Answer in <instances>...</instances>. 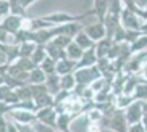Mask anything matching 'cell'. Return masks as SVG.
Returning <instances> with one entry per match:
<instances>
[{
  "label": "cell",
  "instance_id": "obj_1",
  "mask_svg": "<svg viewBox=\"0 0 147 132\" xmlns=\"http://www.w3.org/2000/svg\"><path fill=\"white\" fill-rule=\"evenodd\" d=\"M102 123H104L105 129L112 132H128V129H129V124L125 116V110H118V108L107 113Z\"/></svg>",
  "mask_w": 147,
  "mask_h": 132
},
{
  "label": "cell",
  "instance_id": "obj_2",
  "mask_svg": "<svg viewBox=\"0 0 147 132\" xmlns=\"http://www.w3.org/2000/svg\"><path fill=\"white\" fill-rule=\"evenodd\" d=\"M74 76H76L78 85H82V87H91L97 79L104 77L102 76V72H100V69L97 68V64H95V66H91V68L78 69V71L74 72Z\"/></svg>",
  "mask_w": 147,
  "mask_h": 132
},
{
  "label": "cell",
  "instance_id": "obj_3",
  "mask_svg": "<svg viewBox=\"0 0 147 132\" xmlns=\"http://www.w3.org/2000/svg\"><path fill=\"white\" fill-rule=\"evenodd\" d=\"M120 21H121V26L125 29H129V31H141L142 29V24H144L142 18L129 8H123Z\"/></svg>",
  "mask_w": 147,
  "mask_h": 132
},
{
  "label": "cell",
  "instance_id": "obj_4",
  "mask_svg": "<svg viewBox=\"0 0 147 132\" xmlns=\"http://www.w3.org/2000/svg\"><path fill=\"white\" fill-rule=\"evenodd\" d=\"M125 116H126V121L128 124H138V123H142V118H144V102L141 100H134L129 107L125 110Z\"/></svg>",
  "mask_w": 147,
  "mask_h": 132
},
{
  "label": "cell",
  "instance_id": "obj_5",
  "mask_svg": "<svg viewBox=\"0 0 147 132\" xmlns=\"http://www.w3.org/2000/svg\"><path fill=\"white\" fill-rule=\"evenodd\" d=\"M23 23H24V18L16 16V15H10V16L3 18L2 19V24H0V31H5V32H10V34H16L23 29Z\"/></svg>",
  "mask_w": 147,
  "mask_h": 132
},
{
  "label": "cell",
  "instance_id": "obj_6",
  "mask_svg": "<svg viewBox=\"0 0 147 132\" xmlns=\"http://www.w3.org/2000/svg\"><path fill=\"white\" fill-rule=\"evenodd\" d=\"M37 115V121L44 123L50 126V127L57 129V121H58V111L55 110V107H47V108H40V110L36 111ZM58 131V129H57Z\"/></svg>",
  "mask_w": 147,
  "mask_h": 132
},
{
  "label": "cell",
  "instance_id": "obj_7",
  "mask_svg": "<svg viewBox=\"0 0 147 132\" xmlns=\"http://www.w3.org/2000/svg\"><path fill=\"white\" fill-rule=\"evenodd\" d=\"M5 116L11 118V121L20 124H36L37 123V115L34 111H28V110H13L8 111Z\"/></svg>",
  "mask_w": 147,
  "mask_h": 132
},
{
  "label": "cell",
  "instance_id": "obj_8",
  "mask_svg": "<svg viewBox=\"0 0 147 132\" xmlns=\"http://www.w3.org/2000/svg\"><path fill=\"white\" fill-rule=\"evenodd\" d=\"M84 31H86L87 36H89L95 44L100 42V40H104V39H107V27H105V24L102 21H95V23H92V24L86 26Z\"/></svg>",
  "mask_w": 147,
  "mask_h": 132
},
{
  "label": "cell",
  "instance_id": "obj_9",
  "mask_svg": "<svg viewBox=\"0 0 147 132\" xmlns=\"http://www.w3.org/2000/svg\"><path fill=\"white\" fill-rule=\"evenodd\" d=\"M0 100H2V107H15L16 103H20V97H18V92L13 89H10L7 85H2L0 87Z\"/></svg>",
  "mask_w": 147,
  "mask_h": 132
},
{
  "label": "cell",
  "instance_id": "obj_10",
  "mask_svg": "<svg viewBox=\"0 0 147 132\" xmlns=\"http://www.w3.org/2000/svg\"><path fill=\"white\" fill-rule=\"evenodd\" d=\"M78 71V61L71 60V58H63L57 63V74L65 76V74H74Z\"/></svg>",
  "mask_w": 147,
  "mask_h": 132
},
{
  "label": "cell",
  "instance_id": "obj_11",
  "mask_svg": "<svg viewBox=\"0 0 147 132\" xmlns=\"http://www.w3.org/2000/svg\"><path fill=\"white\" fill-rule=\"evenodd\" d=\"M99 61V56H97V52L95 48H91V50H86L82 53L81 60L78 61V69L81 68H91V66H95Z\"/></svg>",
  "mask_w": 147,
  "mask_h": 132
},
{
  "label": "cell",
  "instance_id": "obj_12",
  "mask_svg": "<svg viewBox=\"0 0 147 132\" xmlns=\"http://www.w3.org/2000/svg\"><path fill=\"white\" fill-rule=\"evenodd\" d=\"M108 7H110V0H94L92 11H94V16L97 18V21L104 23L105 16L108 13Z\"/></svg>",
  "mask_w": 147,
  "mask_h": 132
},
{
  "label": "cell",
  "instance_id": "obj_13",
  "mask_svg": "<svg viewBox=\"0 0 147 132\" xmlns=\"http://www.w3.org/2000/svg\"><path fill=\"white\" fill-rule=\"evenodd\" d=\"M78 116L71 115V113H61V115H58V121H57V129H58V132H73L71 131V123Z\"/></svg>",
  "mask_w": 147,
  "mask_h": 132
},
{
  "label": "cell",
  "instance_id": "obj_14",
  "mask_svg": "<svg viewBox=\"0 0 147 132\" xmlns=\"http://www.w3.org/2000/svg\"><path fill=\"white\" fill-rule=\"evenodd\" d=\"M45 85H47V90L55 97L58 92H61V77L60 74H49L47 81H45Z\"/></svg>",
  "mask_w": 147,
  "mask_h": 132
},
{
  "label": "cell",
  "instance_id": "obj_15",
  "mask_svg": "<svg viewBox=\"0 0 147 132\" xmlns=\"http://www.w3.org/2000/svg\"><path fill=\"white\" fill-rule=\"evenodd\" d=\"M73 40L78 44V45H79V47H81L84 52H86V50H91V48H95V42L92 40L91 37H89V36H87L86 31H81V32H79V34L73 39Z\"/></svg>",
  "mask_w": 147,
  "mask_h": 132
},
{
  "label": "cell",
  "instance_id": "obj_16",
  "mask_svg": "<svg viewBox=\"0 0 147 132\" xmlns=\"http://www.w3.org/2000/svg\"><path fill=\"white\" fill-rule=\"evenodd\" d=\"M45 47H47V55L50 56V58H53L55 61H60V60H63V58H68L66 48H61V47H58V45H55V44H52V42H49Z\"/></svg>",
  "mask_w": 147,
  "mask_h": 132
},
{
  "label": "cell",
  "instance_id": "obj_17",
  "mask_svg": "<svg viewBox=\"0 0 147 132\" xmlns=\"http://www.w3.org/2000/svg\"><path fill=\"white\" fill-rule=\"evenodd\" d=\"M113 45V40L112 39H104V40H100V42L95 44V52H97V56L99 58H107L108 53H110V48Z\"/></svg>",
  "mask_w": 147,
  "mask_h": 132
},
{
  "label": "cell",
  "instance_id": "obj_18",
  "mask_svg": "<svg viewBox=\"0 0 147 132\" xmlns=\"http://www.w3.org/2000/svg\"><path fill=\"white\" fill-rule=\"evenodd\" d=\"M133 102H134V97L133 95H126V94L115 95V100H113V103H115V107H117L118 110H126Z\"/></svg>",
  "mask_w": 147,
  "mask_h": 132
},
{
  "label": "cell",
  "instance_id": "obj_19",
  "mask_svg": "<svg viewBox=\"0 0 147 132\" xmlns=\"http://www.w3.org/2000/svg\"><path fill=\"white\" fill-rule=\"evenodd\" d=\"M47 56H49L47 55V47H45V45H39V44H37V47H36L34 53H32V56H31V60L34 61L36 66H40Z\"/></svg>",
  "mask_w": 147,
  "mask_h": 132
},
{
  "label": "cell",
  "instance_id": "obj_20",
  "mask_svg": "<svg viewBox=\"0 0 147 132\" xmlns=\"http://www.w3.org/2000/svg\"><path fill=\"white\" fill-rule=\"evenodd\" d=\"M61 77V90H66V92H74L78 81H76V76L74 74H65Z\"/></svg>",
  "mask_w": 147,
  "mask_h": 132
},
{
  "label": "cell",
  "instance_id": "obj_21",
  "mask_svg": "<svg viewBox=\"0 0 147 132\" xmlns=\"http://www.w3.org/2000/svg\"><path fill=\"white\" fill-rule=\"evenodd\" d=\"M45 81H47V74L42 71L40 66H37V68H34L32 71H31L29 84H45Z\"/></svg>",
  "mask_w": 147,
  "mask_h": 132
},
{
  "label": "cell",
  "instance_id": "obj_22",
  "mask_svg": "<svg viewBox=\"0 0 147 132\" xmlns=\"http://www.w3.org/2000/svg\"><path fill=\"white\" fill-rule=\"evenodd\" d=\"M82 53H84V50H82V48L79 47L78 44L74 42V40L69 44L68 48H66V55H68V58H71V60H74V61H79V60H81Z\"/></svg>",
  "mask_w": 147,
  "mask_h": 132
},
{
  "label": "cell",
  "instance_id": "obj_23",
  "mask_svg": "<svg viewBox=\"0 0 147 132\" xmlns=\"http://www.w3.org/2000/svg\"><path fill=\"white\" fill-rule=\"evenodd\" d=\"M141 52H147V34H142L134 44H131V53H141Z\"/></svg>",
  "mask_w": 147,
  "mask_h": 132
},
{
  "label": "cell",
  "instance_id": "obj_24",
  "mask_svg": "<svg viewBox=\"0 0 147 132\" xmlns=\"http://www.w3.org/2000/svg\"><path fill=\"white\" fill-rule=\"evenodd\" d=\"M36 47H37V44H34V42L20 44V58H31L36 50Z\"/></svg>",
  "mask_w": 147,
  "mask_h": 132
},
{
  "label": "cell",
  "instance_id": "obj_25",
  "mask_svg": "<svg viewBox=\"0 0 147 132\" xmlns=\"http://www.w3.org/2000/svg\"><path fill=\"white\" fill-rule=\"evenodd\" d=\"M57 63L58 61H55L53 58H50V56H47L45 60H44V63L40 64V68H42V71L45 72V74H55L57 72Z\"/></svg>",
  "mask_w": 147,
  "mask_h": 132
},
{
  "label": "cell",
  "instance_id": "obj_26",
  "mask_svg": "<svg viewBox=\"0 0 147 132\" xmlns=\"http://www.w3.org/2000/svg\"><path fill=\"white\" fill-rule=\"evenodd\" d=\"M134 100H141V102H147V82L142 79V82L138 85V89L133 94Z\"/></svg>",
  "mask_w": 147,
  "mask_h": 132
},
{
  "label": "cell",
  "instance_id": "obj_27",
  "mask_svg": "<svg viewBox=\"0 0 147 132\" xmlns=\"http://www.w3.org/2000/svg\"><path fill=\"white\" fill-rule=\"evenodd\" d=\"M10 5H11V15H16V16H21V18H28V11L21 7L20 0H10Z\"/></svg>",
  "mask_w": 147,
  "mask_h": 132
},
{
  "label": "cell",
  "instance_id": "obj_28",
  "mask_svg": "<svg viewBox=\"0 0 147 132\" xmlns=\"http://www.w3.org/2000/svg\"><path fill=\"white\" fill-rule=\"evenodd\" d=\"M18 92V97H20V100H32V87H31V84H26L23 85V87H20V89L16 90Z\"/></svg>",
  "mask_w": 147,
  "mask_h": 132
},
{
  "label": "cell",
  "instance_id": "obj_29",
  "mask_svg": "<svg viewBox=\"0 0 147 132\" xmlns=\"http://www.w3.org/2000/svg\"><path fill=\"white\" fill-rule=\"evenodd\" d=\"M11 15V5H10V0H0V16L2 19Z\"/></svg>",
  "mask_w": 147,
  "mask_h": 132
},
{
  "label": "cell",
  "instance_id": "obj_30",
  "mask_svg": "<svg viewBox=\"0 0 147 132\" xmlns=\"http://www.w3.org/2000/svg\"><path fill=\"white\" fill-rule=\"evenodd\" d=\"M71 95V92H66V90H61L55 95V107H61L63 103L68 100V97Z\"/></svg>",
  "mask_w": 147,
  "mask_h": 132
},
{
  "label": "cell",
  "instance_id": "obj_31",
  "mask_svg": "<svg viewBox=\"0 0 147 132\" xmlns=\"http://www.w3.org/2000/svg\"><path fill=\"white\" fill-rule=\"evenodd\" d=\"M87 132H104L105 131V126L104 123H87Z\"/></svg>",
  "mask_w": 147,
  "mask_h": 132
},
{
  "label": "cell",
  "instance_id": "obj_32",
  "mask_svg": "<svg viewBox=\"0 0 147 132\" xmlns=\"http://www.w3.org/2000/svg\"><path fill=\"white\" fill-rule=\"evenodd\" d=\"M34 129L36 132H58L55 127H50V126H47V124H44V123H37L34 124Z\"/></svg>",
  "mask_w": 147,
  "mask_h": 132
},
{
  "label": "cell",
  "instance_id": "obj_33",
  "mask_svg": "<svg viewBox=\"0 0 147 132\" xmlns=\"http://www.w3.org/2000/svg\"><path fill=\"white\" fill-rule=\"evenodd\" d=\"M16 127H18V132H36L34 124H20V123H16Z\"/></svg>",
  "mask_w": 147,
  "mask_h": 132
},
{
  "label": "cell",
  "instance_id": "obj_34",
  "mask_svg": "<svg viewBox=\"0 0 147 132\" xmlns=\"http://www.w3.org/2000/svg\"><path fill=\"white\" fill-rule=\"evenodd\" d=\"M128 132H147V129L142 123H138V124H131Z\"/></svg>",
  "mask_w": 147,
  "mask_h": 132
},
{
  "label": "cell",
  "instance_id": "obj_35",
  "mask_svg": "<svg viewBox=\"0 0 147 132\" xmlns=\"http://www.w3.org/2000/svg\"><path fill=\"white\" fill-rule=\"evenodd\" d=\"M36 2H37V0H20V3H21V7H23L24 10H26V11H28V8H29L31 5H32V3H36Z\"/></svg>",
  "mask_w": 147,
  "mask_h": 132
},
{
  "label": "cell",
  "instance_id": "obj_36",
  "mask_svg": "<svg viewBox=\"0 0 147 132\" xmlns=\"http://www.w3.org/2000/svg\"><path fill=\"white\" fill-rule=\"evenodd\" d=\"M134 5L138 7L139 10H146L147 7V0H134Z\"/></svg>",
  "mask_w": 147,
  "mask_h": 132
},
{
  "label": "cell",
  "instance_id": "obj_37",
  "mask_svg": "<svg viewBox=\"0 0 147 132\" xmlns=\"http://www.w3.org/2000/svg\"><path fill=\"white\" fill-rule=\"evenodd\" d=\"M7 127H8V119H7V116H2V126H0V132H7Z\"/></svg>",
  "mask_w": 147,
  "mask_h": 132
},
{
  "label": "cell",
  "instance_id": "obj_38",
  "mask_svg": "<svg viewBox=\"0 0 147 132\" xmlns=\"http://www.w3.org/2000/svg\"><path fill=\"white\" fill-rule=\"evenodd\" d=\"M139 76H141V77H142V79H144V81L147 82V64H146V66H144V69H142V71H141V74H139Z\"/></svg>",
  "mask_w": 147,
  "mask_h": 132
},
{
  "label": "cell",
  "instance_id": "obj_39",
  "mask_svg": "<svg viewBox=\"0 0 147 132\" xmlns=\"http://www.w3.org/2000/svg\"><path fill=\"white\" fill-rule=\"evenodd\" d=\"M141 32H142V34H147V21H144V24H142V29H141Z\"/></svg>",
  "mask_w": 147,
  "mask_h": 132
},
{
  "label": "cell",
  "instance_id": "obj_40",
  "mask_svg": "<svg viewBox=\"0 0 147 132\" xmlns=\"http://www.w3.org/2000/svg\"><path fill=\"white\" fill-rule=\"evenodd\" d=\"M142 124L146 126V129H147V113L144 115V118H142Z\"/></svg>",
  "mask_w": 147,
  "mask_h": 132
},
{
  "label": "cell",
  "instance_id": "obj_41",
  "mask_svg": "<svg viewBox=\"0 0 147 132\" xmlns=\"http://www.w3.org/2000/svg\"><path fill=\"white\" fill-rule=\"evenodd\" d=\"M146 10H147V7H146Z\"/></svg>",
  "mask_w": 147,
  "mask_h": 132
}]
</instances>
